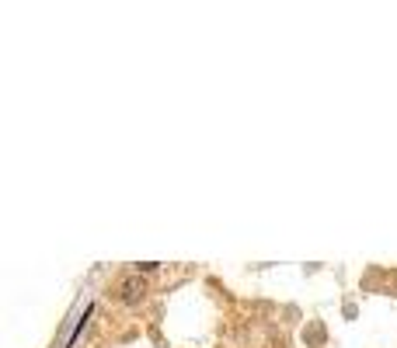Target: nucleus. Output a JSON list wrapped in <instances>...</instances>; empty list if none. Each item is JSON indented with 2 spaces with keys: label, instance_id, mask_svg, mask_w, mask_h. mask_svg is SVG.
<instances>
[{
  "label": "nucleus",
  "instance_id": "nucleus-1",
  "mask_svg": "<svg viewBox=\"0 0 397 348\" xmlns=\"http://www.w3.org/2000/svg\"><path fill=\"white\" fill-rule=\"evenodd\" d=\"M115 296L122 299V303H129V306H136L143 296H146V282L140 279V275H122L119 282H115Z\"/></svg>",
  "mask_w": 397,
  "mask_h": 348
}]
</instances>
